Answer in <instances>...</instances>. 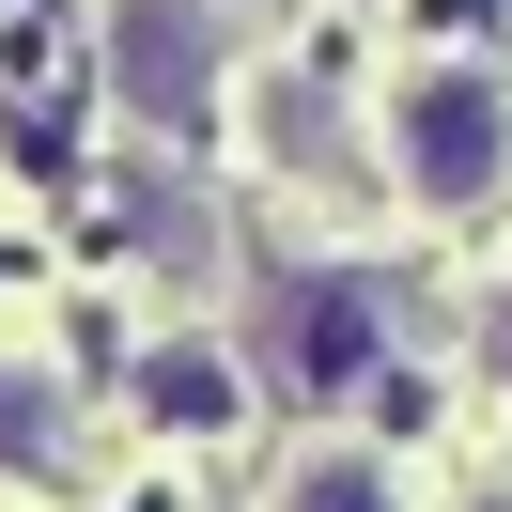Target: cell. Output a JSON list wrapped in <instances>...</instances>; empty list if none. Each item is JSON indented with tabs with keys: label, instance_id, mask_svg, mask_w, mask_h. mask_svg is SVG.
Returning <instances> with one entry per match:
<instances>
[{
	"label": "cell",
	"instance_id": "1",
	"mask_svg": "<svg viewBox=\"0 0 512 512\" xmlns=\"http://www.w3.org/2000/svg\"><path fill=\"white\" fill-rule=\"evenodd\" d=\"M388 171H404L435 218H466V202L512 171V109H497V78H404V109H388Z\"/></svg>",
	"mask_w": 512,
	"mask_h": 512
},
{
	"label": "cell",
	"instance_id": "2",
	"mask_svg": "<svg viewBox=\"0 0 512 512\" xmlns=\"http://www.w3.org/2000/svg\"><path fill=\"white\" fill-rule=\"evenodd\" d=\"M264 357H280V388H357L373 373V280H264Z\"/></svg>",
	"mask_w": 512,
	"mask_h": 512
},
{
	"label": "cell",
	"instance_id": "3",
	"mask_svg": "<svg viewBox=\"0 0 512 512\" xmlns=\"http://www.w3.org/2000/svg\"><path fill=\"white\" fill-rule=\"evenodd\" d=\"M202 78H218V32H202V0H125V94L156 109L171 140L202 125Z\"/></svg>",
	"mask_w": 512,
	"mask_h": 512
},
{
	"label": "cell",
	"instance_id": "4",
	"mask_svg": "<svg viewBox=\"0 0 512 512\" xmlns=\"http://www.w3.org/2000/svg\"><path fill=\"white\" fill-rule=\"evenodd\" d=\"M280 512H404V497H388V466L326 450V466H295V481H280Z\"/></svg>",
	"mask_w": 512,
	"mask_h": 512
},
{
	"label": "cell",
	"instance_id": "5",
	"mask_svg": "<svg viewBox=\"0 0 512 512\" xmlns=\"http://www.w3.org/2000/svg\"><path fill=\"white\" fill-rule=\"evenodd\" d=\"M156 404H171V419H218L233 388H218V357H156Z\"/></svg>",
	"mask_w": 512,
	"mask_h": 512
},
{
	"label": "cell",
	"instance_id": "6",
	"mask_svg": "<svg viewBox=\"0 0 512 512\" xmlns=\"http://www.w3.org/2000/svg\"><path fill=\"white\" fill-rule=\"evenodd\" d=\"M32 450H47V388H32V404L0 388V466H32Z\"/></svg>",
	"mask_w": 512,
	"mask_h": 512
}]
</instances>
